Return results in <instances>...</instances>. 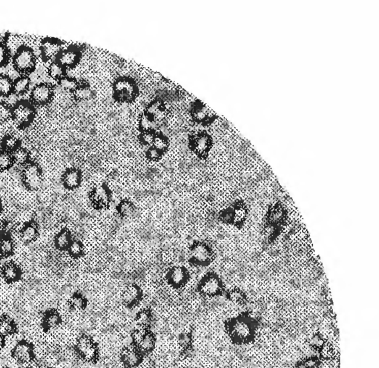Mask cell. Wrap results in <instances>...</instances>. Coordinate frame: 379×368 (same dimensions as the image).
I'll return each mask as SVG.
<instances>
[{"label": "cell", "mask_w": 379, "mask_h": 368, "mask_svg": "<svg viewBox=\"0 0 379 368\" xmlns=\"http://www.w3.org/2000/svg\"><path fill=\"white\" fill-rule=\"evenodd\" d=\"M37 57L31 48L25 45L19 46L12 58L13 67L20 75L31 73L36 68Z\"/></svg>", "instance_id": "obj_1"}, {"label": "cell", "mask_w": 379, "mask_h": 368, "mask_svg": "<svg viewBox=\"0 0 379 368\" xmlns=\"http://www.w3.org/2000/svg\"><path fill=\"white\" fill-rule=\"evenodd\" d=\"M36 109L30 101H19L11 109V117L20 128H25L33 122Z\"/></svg>", "instance_id": "obj_2"}, {"label": "cell", "mask_w": 379, "mask_h": 368, "mask_svg": "<svg viewBox=\"0 0 379 368\" xmlns=\"http://www.w3.org/2000/svg\"><path fill=\"white\" fill-rule=\"evenodd\" d=\"M212 259V250L204 242H195L190 248V262L195 266L208 265Z\"/></svg>", "instance_id": "obj_3"}, {"label": "cell", "mask_w": 379, "mask_h": 368, "mask_svg": "<svg viewBox=\"0 0 379 368\" xmlns=\"http://www.w3.org/2000/svg\"><path fill=\"white\" fill-rule=\"evenodd\" d=\"M22 181L25 187L30 190H37L42 183V169L35 163H28L22 172Z\"/></svg>", "instance_id": "obj_4"}, {"label": "cell", "mask_w": 379, "mask_h": 368, "mask_svg": "<svg viewBox=\"0 0 379 368\" xmlns=\"http://www.w3.org/2000/svg\"><path fill=\"white\" fill-rule=\"evenodd\" d=\"M76 352L85 361H92L98 356V349L92 339L86 335H83L77 341Z\"/></svg>", "instance_id": "obj_5"}, {"label": "cell", "mask_w": 379, "mask_h": 368, "mask_svg": "<svg viewBox=\"0 0 379 368\" xmlns=\"http://www.w3.org/2000/svg\"><path fill=\"white\" fill-rule=\"evenodd\" d=\"M54 96V88L51 84L40 83L33 87L30 93V99L34 105L43 106L48 104Z\"/></svg>", "instance_id": "obj_6"}, {"label": "cell", "mask_w": 379, "mask_h": 368, "mask_svg": "<svg viewBox=\"0 0 379 368\" xmlns=\"http://www.w3.org/2000/svg\"><path fill=\"white\" fill-rule=\"evenodd\" d=\"M89 198L94 208L98 209H106L111 203L110 188L105 183L94 187L90 193Z\"/></svg>", "instance_id": "obj_7"}, {"label": "cell", "mask_w": 379, "mask_h": 368, "mask_svg": "<svg viewBox=\"0 0 379 368\" xmlns=\"http://www.w3.org/2000/svg\"><path fill=\"white\" fill-rule=\"evenodd\" d=\"M12 357L20 364L31 362L35 358L33 345L26 340L19 341L12 349Z\"/></svg>", "instance_id": "obj_8"}, {"label": "cell", "mask_w": 379, "mask_h": 368, "mask_svg": "<svg viewBox=\"0 0 379 368\" xmlns=\"http://www.w3.org/2000/svg\"><path fill=\"white\" fill-rule=\"evenodd\" d=\"M198 289L202 294L207 296H214L218 295L222 291V282L214 274H207L200 281Z\"/></svg>", "instance_id": "obj_9"}, {"label": "cell", "mask_w": 379, "mask_h": 368, "mask_svg": "<svg viewBox=\"0 0 379 368\" xmlns=\"http://www.w3.org/2000/svg\"><path fill=\"white\" fill-rule=\"evenodd\" d=\"M190 277L188 269L183 266L172 268L167 275L168 283L177 289L186 285Z\"/></svg>", "instance_id": "obj_10"}, {"label": "cell", "mask_w": 379, "mask_h": 368, "mask_svg": "<svg viewBox=\"0 0 379 368\" xmlns=\"http://www.w3.org/2000/svg\"><path fill=\"white\" fill-rule=\"evenodd\" d=\"M143 361L141 352L135 347H128L122 353V362L127 368L138 367Z\"/></svg>", "instance_id": "obj_11"}, {"label": "cell", "mask_w": 379, "mask_h": 368, "mask_svg": "<svg viewBox=\"0 0 379 368\" xmlns=\"http://www.w3.org/2000/svg\"><path fill=\"white\" fill-rule=\"evenodd\" d=\"M82 182V174L79 169H68L62 176V183L68 190L78 188Z\"/></svg>", "instance_id": "obj_12"}, {"label": "cell", "mask_w": 379, "mask_h": 368, "mask_svg": "<svg viewBox=\"0 0 379 368\" xmlns=\"http://www.w3.org/2000/svg\"><path fill=\"white\" fill-rule=\"evenodd\" d=\"M143 296V292L139 286L130 285L124 290L122 294V302L127 306H133L138 304Z\"/></svg>", "instance_id": "obj_13"}, {"label": "cell", "mask_w": 379, "mask_h": 368, "mask_svg": "<svg viewBox=\"0 0 379 368\" xmlns=\"http://www.w3.org/2000/svg\"><path fill=\"white\" fill-rule=\"evenodd\" d=\"M19 238L23 243H30L38 238L39 228L37 223L29 221L25 223L19 232Z\"/></svg>", "instance_id": "obj_14"}, {"label": "cell", "mask_w": 379, "mask_h": 368, "mask_svg": "<svg viewBox=\"0 0 379 368\" xmlns=\"http://www.w3.org/2000/svg\"><path fill=\"white\" fill-rule=\"evenodd\" d=\"M230 329L232 336L240 340H247L251 335V327L244 321H235L232 323Z\"/></svg>", "instance_id": "obj_15"}, {"label": "cell", "mask_w": 379, "mask_h": 368, "mask_svg": "<svg viewBox=\"0 0 379 368\" xmlns=\"http://www.w3.org/2000/svg\"><path fill=\"white\" fill-rule=\"evenodd\" d=\"M79 59V53L75 48H69L60 51L56 56L55 60L64 68L72 67L77 64Z\"/></svg>", "instance_id": "obj_16"}, {"label": "cell", "mask_w": 379, "mask_h": 368, "mask_svg": "<svg viewBox=\"0 0 379 368\" xmlns=\"http://www.w3.org/2000/svg\"><path fill=\"white\" fill-rule=\"evenodd\" d=\"M41 54L43 59L50 60L53 57H55L59 51V43L56 42L54 39L46 38L42 42Z\"/></svg>", "instance_id": "obj_17"}, {"label": "cell", "mask_w": 379, "mask_h": 368, "mask_svg": "<svg viewBox=\"0 0 379 368\" xmlns=\"http://www.w3.org/2000/svg\"><path fill=\"white\" fill-rule=\"evenodd\" d=\"M1 274L3 279L7 282H16L19 280L22 276V269L18 264L10 261L6 263L1 269Z\"/></svg>", "instance_id": "obj_18"}, {"label": "cell", "mask_w": 379, "mask_h": 368, "mask_svg": "<svg viewBox=\"0 0 379 368\" xmlns=\"http://www.w3.org/2000/svg\"><path fill=\"white\" fill-rule=\"evenodd\" d=\"M62 318L60 313L55 310H50L45 313L43 317V326L47 330H54L59 327Z\"/></svg>", "instance_id": "obj_19"}, {"label": "cell", "mask_w": 379, "mask_h": 368, "mask_svg": "<svg viewBox=\"0 0 379 368\" xmlns=\"http://www.w3.org/2000/svg\"><path fill=\"white\" fill-rule=\"evenodd\" d=\"M72 232L69 229H62L56 234L54 238V246L57 250L67 251L68 248L73 241Z\"/></svg>", "instance_id": "obj_20"}, {"label": "cell", "mask_w": 379, "mask_h": 368, "mask_svg": "<svg viewBox=\"0 0 379 368\" xmlns=\"http://www.w3.org/2000/svg\"><path fill=\"white\" fill-rule=\"evenodd\" d=\"M30 77L27 75H20L13 81V93L17 96H22L28 93L30 88Z\"/></svg>", "instance_id": "obj_21"}, {"label": "cell", "mask_w": 379, "mask_h": 368, "mask_svg": "<svg viewBox=\"0 0 379 368\" xmlns=\"http://www.w3.org/2000/svg\"><path fill=\"white\" fill-rule=\"evenodd\" d=\"M155 336L152 332L146 331L136 343V347L142 353H148L155 347Z\"/></svg>", "instance_id": "obj_22"}, {"label": "cell", "mask_w": 379, "mask_h": 368, "mask_svg": "<svg viewBox=\"0 0 379 368\" xmlns=\"http://www.w3.org/2000/svg\"><path fill=\"white\" fill-rule=\"evenodd\" d=\"M15 243L12 237L8 234L0 235V256L9 257L14 253Z\"/></svg>", "instance_id": "obj_23"}, {"label": "cell", "mask_w": 379, "mask_h": 368, "mask_svg": "<svg viewBox=\"0 0 379 368\" xmlns=\"http://www.w3.org/2000/svg\"><path fill=\"white\" fill-rule=\"evenodd\" d=\"M17 330L14 321L8 316H3L0 318V335L6 338L10 335H14Z\"/></svg>", "instance_id": "obj_24"}, {"label": "cell", "mask_w": 379, "mask_h": 368, "mask_svg": "<svg viewBox=\"0 0 379 368\" xmlns=\"http://www.w3.org/2000/svg\"><path fill=\"white\" fill-rule=\"evenodd\" d=\"M0 144H1V150L7 151V152L11 153V154L13 151H15L17 148L21 146L20 140H19L18 138L11 135V134H8V135H5L2 138Z\"/></svg>", "instance_id": "obj_25"}, {"label": "cell", "mask_w": 379, "mask_h": 368, "mask_svg": "<svg viewBox=\"0 0 379 368\" xmlns=\"http://www.w3.org/2000/svg\"><path fill=\"white\" fill-rule=\"evenodd\" d=\"M11 157H12L14 164H17V165L22 166V167L30 162V154H29L28 150L22 148V146L13 151L11 153Z\"/></svg>", "instance_id": "obj_26"}, {"label": "cell", "mask_w": 379, "mask_h": 368, "mask_svg": "<svg viewBox=\"0 0 379 368\" xmlns=\"http://www.w3.org/2000/svg\"><path fill=\"white\" fill-rule=\"evenodd\" d=\"M13 81L7 74H0V97H6L13 93Z\"/></svg>", "instance_id": "obj_27"}, {"label": "cell", "mask_w": 379, "mask_h": 368, "mask_svg": "<svg viewBox=\"0 0 379 368\" xmlns=\"http://www.w3.org/2000/svg\"><path fill=\"white\" fill-rule=\"evenodd\" d=\"M65 72L66 68H64L59 63L56 62V60L51 63L48 69H47L48 76L51 77V78L54 79V80H59L62 77H65Z\"/></svg>", "instance_id": "obj_28"}, {"label": "cell", "mask_w": 379, "mask_h": 368, "mask_svg": "<svg viewBox=\"0 0 379 368\" xmlns=\"http://www.w3.org/2000/svg\"><path fill=\"white\" fill-rule=\"evenodd\" d=\"M69 304L71 309L75 310V311H81V310H84L86 308L87 300L80 293H75L71 297Z\"/></svg>", "instance_id": "obj_29"}, {"label": "cell", "mask_w": 379, "mask_h": 368, "mask_svg": "<svg viewBox=\"0 0 379 368\" xmlns=\"http://www.w3.org/2000/svg\"><path fill=\"white\" fill-rule=\"evenodd\" d=\"M69 256L73 258L83 257L85 253L83 243L80 240H73L67 250Z\"/></svg>", "instance_id": "obj_30"}, {"label": "cell", "mask_w": 379, "mask_h": 368, "mask_svg": "<svg viewBox=\"0 0 379 368\" xmlns=\"http://www.w3.org/2000/svg\"><path fill=\"white\" fill-rule=\"evenodd\" d=\"M117 209L119 214L124 218L130 217L135 212V205L128 200H123L121 201L117 206Z\"/></svg>", "instance_id": "obj_31"}, {"label": "cell", "mask_w": 379, "mask_h": 368, "mask_svg": "<svg viewBox=\"0 0 379 368\" xmlns=\"http://www.w3.org/2000/svg\"><path fill=\"white\" fill-rule=\"evenodd\" d=\"M151 314L149 311H142L137 315L136 323L137 326L140 328L146 329L149 327L151 323Z\"/></svg>", "instance_id": "obj_32"}, {"label": "cell", "mask_w": 379, "mask_h": 368, "mask_svg": "<svg viewBox=\"0 0 379 368\" xmlns=\"http://www.w3.org/2000/svg\"><path fill=\"white\" fill-rule=\"evenodd\" d=\"M14 165L11 153L0 150V171L8 170Z\"/></svg>", "instance_id": "obj_33"}, {"label": "cell", "mask_w": 379, "mask_h": 368, "mask_svg": "<svg viewBox=\"0 0 379 368\" xmlns=\"http://www.w3.org/2000/svg\"><path fill=\"white\" fill-rule=\"evenodd\" d=\"M320 355L325 360L335 359L336 349L333 344L325 342L323 346L320 348Z\"/></svg>", "instance_id": "obj_34"}, {"label": "cell", "mask_w": 379, "mask_h": 368, "mask_svg": "<svg viewBox=\"0 0 379 368\" xmlns=\"http://www.w3.org/2000/svg\"><path fill=\"white\" fill-rule=\"evenodd\" d=\"M208 147H209V140H208L207 137L200 136L195 140L194 148L197 152L199 154H204L206 152Z\"/></svg>", "instance_id": "obj_35"}, {"label": "cell", "mask_w": 379, "mask_h": 368, "mask_svg": "<svg viewBox=\"0 0 379 368\" xmlns=\"http://www.w3.org/2000/svg\"><path fill=\"white\" fill-rule=\"evenodd\" d=\"M59 84L60 88L65 91H74L77 89V83L73 78L70 77H64L59 80Z\"/></svg>", "instance_id": "obj_36"}, {"label": "cell", "mask_w": 379, "mask_h": 368, "mask_svg": "<svg viewBox=\"0 0 379 368\" xmlns=\"http://www.w3.org/2000/svg\"><path fill=\"white\" fill-rule=\"evenodd\" d=\"M116 90L120 95H125V96H130L133 93L134 89L131 83L127 80H120L116 85Z\"/></svg>", "instance_id": "obj_37"}, {"label": "cell", "mask_w": 379, "mask_h": 368, "mask_svg": "<svg viewBox=\"0 0 379 368\" xmlns=\"http://www.w3.org/2000/svg\"><path fill=\"white\" fill-rule=\"evenodd\" d=\"M10 59V50L6 43L0 42V68L6 66Z\"/></svg>", "instance_id": "obj_38"}, {"label": "cell", "mask_w": 379, "mask_h": 368, "mask_svg": "<svg viewBox=\"0 0 379 368\" xmlns=\"http://www.w3.org/2000/svg\"><path fill=\"white\" fill-rule=\"evenodd\" d=\"M11 117V108L4 101H0V125Z\"/></svg>", "instance_id": "obj_39"}, {"label": "cell", "mask_w": 379, "mask_h": 368, "mask_svg": "<svg viewBox=\"0 0 379 368\" xmlns=\"http://www.w3.org/2000/svg\"><path fill=\"white\" fill-rule=\"evenodd\" d=\"M325 343L323 337L321 335H314L313 336L311 337L310 340L309 342V346L313 349L320 350V348Z\"/></svg>", "instance_id": "obj_40"}, {"label": "cell", "mask_w": 379, "mask_h": 368, "mask_svg": "<svg viewBox=\"0 0 379 368\" xmlns=\"http://www.w3.org/2000/svg\"><path fill=\"white\" fill-rule=\"evenodd\" d=\"M153 144H154V147L157 148L161 152H163L164 150H165L167 148L168 146L167 140H166L165 138H163V137L154 138Z\"/></svg>", "instance_id": "obj_41"}, {"label": "cell", "mask_w": 379, "mask_h": 368, "mask_svg": "<svg viewBox=\"0 0 379 368\" xmlns=\"http://www.w3.org/2000/svg\"><path fill=\"white\" fill-rule=\"evenodd\" d=\"M161 155L162 152L154 147L150 148L147 151L148 158L151 160H157L161 156Z\"/></svg>", "instance_id": "obj_42"}, {"label": "cell", "mask_w": 379, "mask_h": 368, "mask_svg": "<svg viewBox=\"0 0 379 368\" xmlns=\"http://www.w3.org/2000/svg\"><path fill=\"white\" fill-rule=\"evenodd\" d=\"M191 342V338L187 334H183L179 339V343L183 348H187Z\"/></svg>", "instance_id": "obj_43"}, {"label": "cell", "mask_w": 379, "mask_h": 368, "mask_svg": "<svg viewBox=\"0 0 379 368\" xmlns=\"http://www.w3.org/2000/svg\"><path fill=\"white\" fill-rule=\"evenodd\" d=\"M141 122L142 127H143V129H146V130L151 129L153 126L151 120H150L149 119L147 118V117L142 118L141 122Z\"/></svg>", "instance_id": "obj_44"}, {"label": "cell", "mask_w": 379, "mask_h": 368, "mask_svg": "<svg viewBox=\"0 0 379 368\" xmlns=\"http://www.w3.org/2000/svg\"><path fill=\"white\" fill-rule=\"evenodd\" d=\"M230 297H231L232 301H235V302H239L243 298L241 293L238 291L232 292L230 294Z\"/></svg>", "instance_id": "obj_45"}, {"label": "cell", "mask_w": 379, "mask_h": 368, "mask_svg": "<svg viewBox=\"0 0 379 368\" xmlns=\"http://www.w3.org/2000/svg\"><path fill=\"white\" fill-rule=\"evenodd\" d=\"M154 139V137H153V135H150V134H146V135H145L143 137V142H144V143H146V144L153 143Z\"/></svg>", "instance_id": "obj_46"}, {"label": "cell", "mask_w": 379, "mask_h": 368, "mask_svg": "<svg viewBox=\"0 0 379 368\" xmlns=\"http://www.w3.org/2000/svg\"><path fill=\"white\" fill-rule=\"evenodd\" d=\"M5 346V338L0 335V350H2L4 348Z\"/></svg>", "instance_id": "obj_47"}, {"label": "cell", "mask_w": 379, "mask_h": 368, "mask_svg": "<svg viewBox=\"0 0 379 368\" xmlns=\"http://www.w3.org/2000/svg\"><path fill=\"white\" fill-rule=\"evenodd\" d=\"M3 211V203H2V201H0V214H1L2 212Z\"/></svg>", "instance_id": "obj_48"}, {"label": "cell", "mask_w": 379, "mask_h": 368, "mask_svg": "<svg viewBox=\"0 0 379 368\" xmlns=\"http://www.w3.org/2000/svg\"><path fill=\"white\" fill-rule=\"evenodd\" d=\"M28 368H39V367H28Z\"/></svg>", "instance_id": "obj_49"}, {"label": "cell", "mask_w": 379, "mask_h": 368, "mask_svg": "<svg viewBox=\"0 0 379 368\" xmlns=\"http://www.w3.org/2000/svg\"><path fill=\"white\" fill-rule=\"evenodd\" d=\"M143 368H151V367H143Z\"/></svg>", "instance_id": "obj_50"}, {"label": "cell", "mask_w": 379, "mask_h": 368, "mask_svg": "<svg viewBox=\"0 0 379 368\" xmlns=\"http://www.w3.org/2000/svg\"><path fill=\"white\" fill-rule=\"evenodd\" d=\"M5 368H7V367H5Z\"/></svg>", "instance_id": "obj_51"}]
</instances>
